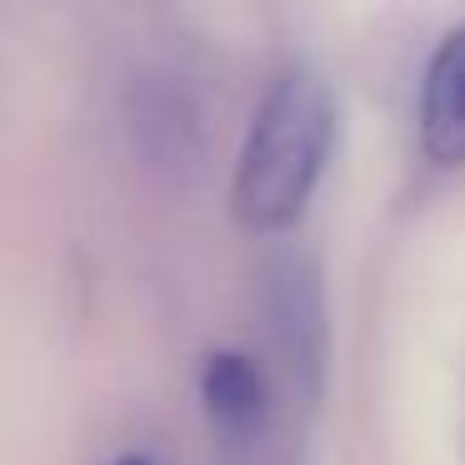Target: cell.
I'll return each instance as SVG.
<instances>
[{"label":"cell","instance_id":"cell-1","mask_svg":"<svg viewBox=\"0 0 465 465\" xmlns=\"http://www.w3.org/2000/svg\"><path fill=\"white\" fill-rule=\"evenodd\" d=\"M335 151V95L315 71H285L255 105L235 165V215L275 235L305 215Z\"/></svg>","mask_w":465,"mask_h":465},{"label":"cell","instance_id":"cell-2","mask_svg":"<svg viewBox=\"0 0 465 465\" xmlns=\"http://www.w3.org/2000/svg\"><path fill=\"white\" fill-rule=\"evenodd\" d=\"M125 135L131 151L161 185H185L205 161V111L185 75L151 65L125 85Z\"/></svg>","mask_w":465,"mask_h":465},{"label":"cell","instance_id":"cell-3","mask_svg":"<svg viewBox=\"0 0 465 465\" xmlns=\"http://www.w3.org/2000/svg\"><path fill=\"white\" fill-rule=\"evenodd\" d=\"M265 315L291 385L301 401H315L325 375V301L305 261H275L265 271Z\"/></svg>","mask_w":465,"mask_h":465},{"label":"cell","instance_id":"cell-4","mask_svg":"<svg viewBox=\"0 0 465 465\" xmlns=\"http://www.w3.org/2000/svg\"><path fill=\"white\" fill-rule=\"evenodd\" d=\"M420 145L435 165H465V25H455L425 65Z\"/></svg>","mask_w":465,"mask_h":465},{"label":"cell","instance_id":"cell-5","mask_svg":"<svg viewBox=\"0 0 465 465\" xmlns=\"http://www.w3.org/2000/svg\"><path fill=\"white\" fill-rule=\"evenodd\" d=\"M201 401H205V415H211L215 435H221L225 445L261 440L271 401H265V375L251 355L215 351L201 371Z\"/></svg>","mask_w":465,"mask_h":465},{"label":"cell","instance_id":"cell-6","mask_svg":"<svg viewBox=\"0 0 465 465\" xmlns=\"http://www.w3.org/2000/svg\"><path fill=\"white\" fill-rule=\"evenodd\" d=\"M111 465H155V460H151V455H135V450H131V455H115Z\"/></svg>","mask_w":465,"mask_h":465}]
</instances>
